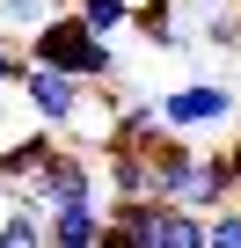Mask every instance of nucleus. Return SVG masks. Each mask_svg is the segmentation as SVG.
<instances>
[{
	"label": "nucleus",
	"mask_w": 241,
	"mask_h": 248,
	"mask_svg": "<svg viewBox=\"0 0 241 248\" xmlns=\"http://www.w3.org/2000/svg\"><path fill=\"white\" fill-rule=\"evenodd\" d=\"M226 168H234V197H241V139L226 146Z\"/></svg>",
	"instance_id": "nucleus-20"
},
{
	"label": "nucleus",
	"mask_w": 241,
	"mask_h": 248,
	"mask_svg": "<svg viewBox=\"0 0 241 248\" xmlns=\"http://www.w3.org/2000/svg\"><path fill=\"white\" fill-rule=\"evenodd\" d=\"M205 248H241V197L212 212V241H205Z\"/></svg>",
	"instance_id": "nucleus-17"
},
{
	"label": "nucleus",
	"mask_w": 241,
	"mask_h": 248,
	"mask_svg": "<svg viewBox=\"0 0 241 248\" xmlns=\"http://www.w3.org/2000/svg\"><path fill=\"white\" fill-rule=\"evenodd\" d=\"M190 161H197V146H190V132H168V124H161V132L146 139V168H154V197L168 204L176 190H183V175H190Z\"/></svg>",
	"instance_id": "nucleus-7"
},
{
	"label": "nucleus",
	"mask_w": 241,
	"mask_h": 248,
	"mask_svg": "<svg viewBox=\"0 0 241 248\" xmlns=\"http://www.w3.org/2000/svg\"><path fill=\"white\" fill-rule=\"evenodd\" d=\"M110 226V204L102 197H80V204H51L44 212V241H80V248H95V233Z\"/></svg>",
	"instance_id": "nucleus-8"
},
{
	"label": "nucleus",
	"mask_w": 241,
	"mask_h": 248,
	"mask_svg": "<svg viewBox=\"0 0 241 248\" xmlns=\"http://www.w3.org/2000/svg\"><path fill=\"white\" fill-rule=\"evenodd\" d=\"M226 117H241V95L226 80H183V88L161 95V124L168 132H205V124H226Z\"/></svg>",
	"instance_id": "nucleus-4"
},
{
	"label": "nucleus",
	"mask_w": 241,
	"mask_h": 248,
	"mask_svg": "<svg viewBox=\"0 0 241 248\" xmlns=\"http://www.w3.org/2000/svg\"><path fill=\"white\" fill-rule=\"evenodd\" d=\"M0 212H8V204H0Z\"/></svg>",
	"instance_id": "nucleus-22"
},
{
	"label": "nucleus",
	"mask_w": 241,
	"mask_h": 248,
	"mask_svg": "<svg viewBox=\"0 0 241 248\" xmlns=\"http://www.w3.org/2000/svg\"><path fill=\"white\" fill-rule=\"evenodd\" d=\"M102 175H110V197H154V168H146V154H102Z\"/></svg>",
	"instance_id": "nucleus-11"
},
{
	"label": "nucleus",
	"mask_w": 241,
	"mask_h": 248,
	"mask_svg": "<svg viewBox=\"0 0 241 248\" xmlns=\"http://www.w3.org/2000/svg\"><path fill=\"white\" fill-rule=\"evenodd\" d=\"M15 95H22V109L37 117V124H80L88 117V80H73V73H59V66H37L30 59V73L15 80Z\"/></svg>",
	"instance_id": "nucleus-3"
},
{
	"label": "nucleus",
	"mask_w": 241,
	"mask_h": 248,
	"mask_svg": "<svg viewBox=\"0 0 241 248\" xmlns=\"http://www.w3.org/2000/svg\"><path fill=\"white\" fill-rule=\"evenodd\" d=\"M0 248H44V212L8 204V212H0Z\"/></svg>",
	"instance_id": "nucleus-13"
},
{
	"label": "nucleus",
	"mask_w": 241,
	"mask_h": 248,
	"mask_svg": "<svg viewBox=\"0 0 241 248\" xmlns=\"http://www.w3.org/2000/svg\"><path fill=\"white\" fill-rule=\"evenodd\" d=\"M80 197H95V161L80 154V146H59L22 190H8V204H30V212H51V204H80Z\"/></svg>",
	"instance_id": "nucleus-2"
},
{
	"label": "nucleus",
	"mask_w": 241,
	"mask_h": 248,
	"mask_svg": "<svg viewBox=\"0 0 241 248\" xmlns=\"http://www.w3.org/2000/svg\"><path fill=\"white\" fill-rule=\"evenodd\" d=\"M205 44L241 51V0H234V8H212V15H205Z\"/></svg>",
	"instance_id": "nucleus-16"
},
{
	"label": "nucleus",
	"mask_w": 241,
	"mask_h": 248,
	"mask_svg": "<svg viewBox=\"0 0 241 248\" xmlns=\"http://www.w3.org/2000/svg\"><path fill=\"white\" fill-rule=\"evenodd\" d=\"M22 73H30V51H22L15 37H0V88H15Z\"/></svg>",
	"instance_id": "nucleus-18"
},
{
	"label": "nucleus",
	"mask_w": 241,
	"mask_h": 248,
	"mask_svg": "<svg viewBox=\"0 0 241 248\" xmlns=\"http://www.w3.org/2000/svg\"><path fill=\"white\" fill-rule=\"evenodd\" d=\"M44 248H80V241H44Z\"/></svg>",
	"instance_id": "nucleus-21"
},
{
	"label": "nucleus",
	"mask_w": 241,
	"mask_h": 248,
	"mask_svg": "<svg viewBox=\"0 0 241 248\" xmlns=\"http://www.w3.org/2000/svg\"><path fill=\"white\" fill-rule=\"evenodd\" d=\"M66 8H73V0H0V37H30L51 15H66Z\"/></svg>",
	"instance_id": "nucleus-12"
},
{
	"label": "nucleus",
	"mask_w": 241,
	"mask_h": 248,
	"mask_svg": "<svg viewBox=\"0 0 241 248\" xmlns=\"http://www.w3.org/2000/svg\"><path fill=\"white\" fill-rule=\"evenodd\" d=\"M168 204H183V212H219V204H234V168H226V146H197V161H190V175H183V190L168 197Z\"/></svg>",
	"instance_id": "nucleus-5"
},
{
	"label": "nucleus",
	"mask_w": 241,
	"mask_h": 248,
	"mask_svg": "<svg viewBox=\"0 0 241 248\" xmlns=\"http://www.w3.org/2000/svg\"><path fill=\"white\" fill-rule=\"evenodd\" d=\"M205 241H212V219L205 212H183V204H168L161 226L146 233V248H205Z\"/></svg>",
	"instance_id": "nucleus-10"
},
{
	"label": "nucleus",
	"mask_w": 241,
	"mask_h": 248,
	"mask_svg": "<svg viewBox=\"0 0 241 248\" xmlns=\"http://www.w3.org/2000/svg\"><path fill=\"white\" fill-rule=\"evenodd\" d=\"M22 51H30L37 66H59V73L88 80V88L117 80V51H110V37H95L73 8H66V15H51L44 30H30V37H22Z\"/></svg>",
	"instance_id": "nucleus-1"
},
{
	"label": "nucleus",
	"mask_w": 241,
	"mask_h": 248,
	"mask_svg": "<svg viewBox=\"0 0 241 248\" xmlns=\"http://www.w3.org/2000/svg\"><path fill=\"white\" fill-rule=\"evenodd\" d=\"M161 212H168L161 197H110V219H117V226H132L139 241H146V233L161 226Z\"/></svg>",
	"instance_id": "nucleus-14"
},
{
	"label": "nucleus",
	"mask_w": 241,
	"mask_h": 248,
	"mask_svg": "<svg viewBox=\"0 0 241 248\" xmlns=\"http://www.w3.org/2000/svg\"><path fill=\"white\" fill-rule=\"evenodd\" d=\"M132 30L154 44V51H183L190 37L176 30V0H132Z\"/></svg>",
	"instance_id": "nucleus-9"
},
{
	"label": "nucleus",
	"mask_w": 241,
	"mask_h": 248,
	"mask_svg": "<svg viewBox=\"0 0 241 248\" xmlns=\"http://www.w3.org/2000/svg\"><path fill=\"white\" fill-rule=\"evenodd\" d=\"M73 15L95 37H110V30H132V0H73Z\"/></svg>",
	"instance_id": "nucleus-15"
},
{
	"label": "nucleus",
	"mask_w": 241,
	"mask_h": 248,
	"mask_svg": "<svg viewBox=\"0 0 241 248\" xmlns=\"http://www.w3.org/2000/svg\"><path fill=\"white\" fill-rule=\"evenodd\" d=\"M95 248H146V241H139V233H132V226H117V219H110V226H102V233H95Z\"/></svg>",
	"instance_id": "nucleus-19"
},
{
	"label": "nucleus",
	"mask_w": 241,
	"mask_h": 248,
	"mask_svg": "<svg viewBox=\"0 0 241 248\" xmlns=\"http://www.w3.org/2000/svg\"><path fill=\"white\" fill-rule=\"evenodd\" d=\"M59 154V139H51V124H30V132H15V139H0V190H22L44 161Z\"/></svg>",
	"instance_id": "nucleus-6"
}]
</instances>
